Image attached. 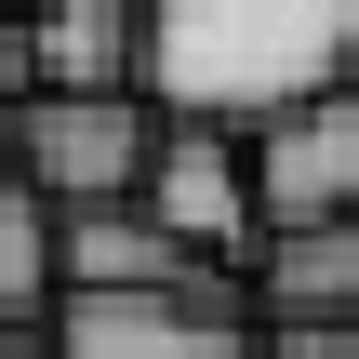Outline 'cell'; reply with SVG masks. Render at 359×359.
Listing matches in <instances>:
<instances>
[{"label": "cell", "instance_id": "cell-9", "mask_svg": "<svg viewBox=\"0 0 359 359\" xmlns=\"http://www.w3.org/2000/svg\"><path fill=\"white\" fill-rule=\"evenodd\" d=\"M53 306V200L0 160V320H40Z\"/></svg>", "mask_w": 359, "mask_h": 359}, {"label": "cell", "instance_id": "cell-7", "mask_svg": "<svg viewBox=\"0 0 359 359\" xmlns=\"http://www.w3.org/2000/svg\"><path fill=\"white\" fill-rule=\"evenodd\" d=\"M253 320H359V213H293L240 253Z\"/></svg>", "mask_w": 359, "mask_h": 359}, {"label": "cell", "instance_id": "cell-3", "mask_svg": "<svg viewBox=\"0 0 359 359\" xmlns=\"http://www.w3.org/2000/svg\"><path fill=\"white\" fill-rule=\"evenodd\" d=\"M53 359H266V320L200 280V293H53L40 306Z\"/></svg>", "mask_w": 359, "mask_h": 359}, {"label": "cell", "instance_id": "cell-6", "mask_svg": "<svg viewBox=\"0 0 359 359\" xmlns=\"http://www.w3.org/2000/svg\"><path fill=\"white\" fill-rule=\"evenodd\" d=\"M200 280H226V266L187 253L147 200H80V213H53V293H200Z\"/></svg>", "mask_w": 359, "mask_h": 359}, {"label": "cell", "instance_id": "cell-4", "mask_svg": "<svg viewBox=\"0 0 359 359\" xmlns=\"http://www.w3.org/2000/svg\"><path fill=\"white\" fill-rule=\"evenodd\" d=\"M240 173H253V213L293 226V213H359V80H320L266 120H240Z\"/></svg>", "mask_w": 359, "mask_h": 359}, {"label": "cell", "instance_id": "cell-12", "mask_svg": "<svg viewBox=\"0 0 359 359\" xmlns=\"http://www.w3.org/2000/svg\"><path fill=\"white\" fill-rule=\"evenodd\" d=\"M0 359H53V333L40 320H0Z\"/></svg>", "mask_w": 359, "mask_h": 359}, {"label": "cell", "instance_id": "cell-5", "mask_svg": "<svg viewBox=\"0 0 359 359\" xmlns=\"http://www.w3.org/2000/svg\"><path fill=\"white\" fill-rule=\"evenodd\" d=\"M133 200H147L187 253H213V266H240V253L266 240V213H253V173H240V133H226V120H160V147H147Z\"/></svg>", "mask_w": 359, "mask_h": 359}, {"label": "cell", "instance_id": "cell-11", "mask_svg": "<svg viewBox=\"0 0 359 359\" xmlns=\"http://www.w3.org/2000/svg\"><path fill=\"white\" fill-rule=\"evenodd\" d=\"M27 80H40V53H27V13H0V107H13Z\"/></svg>", "mask_w": 359, "mask_h": 359}, {"label": "cell", "instance_id": "cell-13", "mask_svg": "<svg viewBox=\"0 0 359 359\" xmlns=\"http://www.w3.org/2000/svg\"><path fill=\"white\" fill-rule=\"evenodd\" d=\"M0 13H40V0H0Z\"/></svg>", "mask_w": 359, "mask_h": 359}, {"label": "cell", "instance_id": "cell-2", "mask_svg": "<svg viewBox=\"0 0 359 359\" xmlns=\"http://www.w3.org/2000/svg\"><path fill=\"white\" fill-rule=\"evenodd\" d=\"M147 147H160V107H147L133 80H107V93H53V80H27V93L0 107V160H13L53 213H80V200H133Z\"/></svg>", "mask_w": 359, "mask_h": 359}, {"label": "cell", "instance_id": "cell-1", "mask_svg": "<svg viewBox=\"0 0 359 359\" xmlns=\"http://www.w3.org/2000/svg\"><path fill=\"white\" fill-rule=\"evenodd\" d=\"M320 80H359V0H147L133 93L160 120H266Z\"/></svg>", "mask_w": 359, "mask_h": 359}, {"label": "cell", "instance_id": "cell-8", "mask_svg": "<svg viewBox=\"0 0 359 359\" xmlns=\"http://www.w3.org/2000/svg\"><path fill=\"white\" fill-rule=\"evenodd\" d=\"M133 40H147V0H40V13H27V53H40L53 93L133 80Z\"/></svg>", "mask_w": 359, "mask_h": 359}, {"label": "cell", "instance_id": "cell-10", "mask_svg": "<svg viewBox=\"0 0 359 359\" xmlns=\"http://www.w3.org/2000/svg\"><path fill=\"white\" fill-rule=\"evenodd\" d=\"M266 359H359V320H266Z\"/></svg>", "mask_w": 359, "mask_h": 359}]
</instances>
